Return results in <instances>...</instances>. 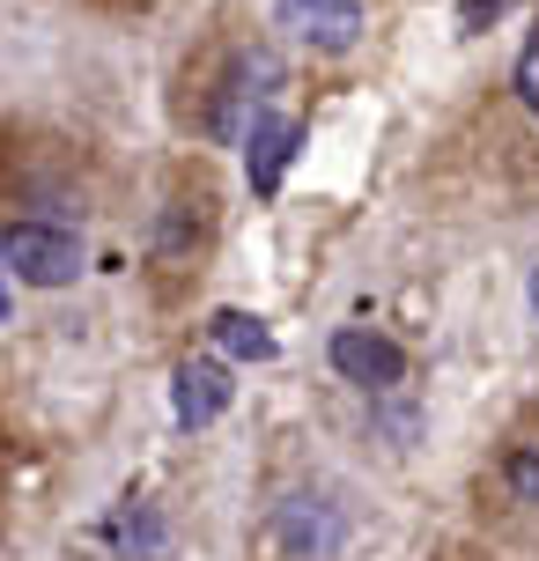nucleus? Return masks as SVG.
<instances>
[{"label":"nucleus","instance_id":"f257e3e1","mask_svg":"<svg viewBox=\"0 0 539 561\" xmlns=\"http://www.w3.org/2000/svg\"><path fill=\"white\" fill-rule=\"evenodd\" d=\"M0 266L30 288H67V280L82 274V244L67 237V229H45V222H15L0 237Z\"/></svg>","mask_w":539,"mask_h":561},{"label":"nucleus","instance_id":"f03ea898","mask_svg":"<svg viewBox=\"0 0 539 561\" xmlns=\"http://www.w3.org/2000/svg\"><path fill=\"white\" fill-rule=\"evenodd\" d=\"M274 23L318 53H347L363 37V8L355 0H274Z\"/></svg>","mask_w":539,"mask_h":561},{"label":"nucleus","instance_id":"7ed1b4c3","mask_svg":"<svg viewBox=\"0 0 539 561\" xmlns=\"http://www.w3.org/2000/svg\"><path fill=\"white\" fill-rule=\"evenodd\" d=\"M333 369H341L347 385H369V392H392L399 377H406V355H399V340H385V333L341 325V333H333Z\"/></svg>","mask_w":539,"mask_h":561},{"label":"nucleus","instance_id":"20e7f679","mask_svg":"<svg viewBox=\"0 0 539 561\" xmlns=\"http://www.w3.org/2000/svg\"><path fill=\"white\" fill-rule=\"evenodd\" d=\"M296 140H303V126L282 112H259L252 126H244V170H252V193H282L288 163H296Z\"/></svg>","mask_w":539,"mask_h":561},{"label":"nucleus","instance_id":"39448f33","mask_svg":"<svg viewBox=\"0 0 539 561\" xmlns=\"http://www.w3.org/2000/svg\"><path fill=\"white\" fill-rule=\"evenodd\" d=\"M229 399H237V385H229V363L199 355V363H185V369H177V392H171V407H177V421H185V428H207V421L222 414Z\"/></svg>","mask_w":539,"mask_h":561},{"label":"nucleus","instance_id":"423d86ee","mask_svg":"<svg viewBox=\"0 0 539 561\" xmlns=\"http://www.w3.org/2000/svg\"><path fill=\"white\" fill-rule=\"evenodd\" d=\"M207 333H215V347L237 355V363H274V355H282V340L266 333V318H252V310H215Z\"/></svg>","mask_w":539,"mask_h":561},{"label":"nucleus","instance_id":"0eeeda50","mask_svg":"<svg viewBox=\"0 0 539 561\" xmlns=\"http://www.w3.org/2000/svg\"><path fill=\"white\" fill-rule=\"evenodd\" d=\"M112 547H118V554H134V561H163V554H171V525H163L148 503H134V510H118Z\"/></svg>","mask_w":539,"mask_h":561},{"label":"nucleus","instance_id":"6e6552de","mask_svg":"<svg viewBox=\"0 0 539 561\" xmlns=\"http://www.w3.org/2000/svg\"><path fill=\"white\" fill-rule=\"evenodd\" d=\"M503 480H511L517 503H532V510H539V444H517L511 458H503Z\"/></svg>","mask_w":539,"mask_h":561},{"label":"nucleus","instance_id":"1a4fd4ad","mask_svg":"<svg viewBox=\"0 0 539 561\" xmlns=\"http://www.w3.org/2000/svg\"><path fill=\"white\" fill-rule=\"evenodd\" d=\"M517 96H525V104L539 112V37L525 45V59H517Z\"/></svg>","mask_w":539,"mask_h":561},{"label":"nucleus","instance_id":"9d476101","mask_svg":"<svg viewBox=\"0 0 539 561\" xmlns=\"http://www.w3.org/2000/svg\"><path fill=\"white\" fill-rule=\"evenodd\" d=\"M503 0H466V23H481V15H495Z\"/></svg>","mask_w":539,"mask_h":561},{"label":"nucleus","instance_id":"9b49d317","mask_svg":"<svg viewBox=\"0 0 539 561\" xmlns=\"http://www.w3.org/2000/svg\"><path fill=\"white\" fill-rule=\"evenodd\" d=\"M0 318H8V266H0Z\"/></svg>","mask_w":539,"mask_h":561},{"label":"nucleus","instance_id":"f8f14e48","mask_svg":"<svg viewBox=\"0 0 539 561\" xmlns=\"http://www.w3.org/2000/svg\"><path fill=\"white\" fill-rule=\"evenodd\" d=\"M532 310H539V266H532Z\"/></svg>","mask_w":539,"mask_h":561}]
</instances>
